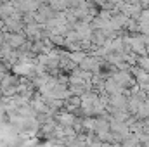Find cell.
Masks as SVG:
<instances>
[{
    "label": "cell",
    "instance_id": "1",
    "mask_svg": "<svg viewBox=\"0 0 149 147\" xmlns=\"http://www.w3.org/2000/svg\"><path fill=\"white\" fill-rule=\"evenodd\" d=\"M3 2H5V0H0V5H2V3H3Z\"/></svg>",
    "mask_w": 149,
    "mask_h": 147
}]
</instances>
